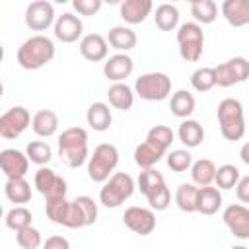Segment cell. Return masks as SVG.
<instances>
[{
    "mask_svg": "<svg viewBox=\"0 0 249 249\" xmlns=\"http://www.w3.org/2000/svg\"><path fill=\"white\" fill-rule=\"evenodd\" d=\"M16 58L18 64L25 70H39L54 58V43L47 35H31L19 45Z\"/></svg>",
    "mask_w": 249,
    "mask_h": 249,
    "instance_id": "cell-1",
    "label": "cell"
},
{
    "mask_svg": "<svg viewBox=\"0 0 249 249\" xmlns=\"http://www.w3.org/2000/svg\"><path fill=\"white\" fill-rule=\"evenodd\" d=\"M88 130L82 126L64 128L58 136V156L60 161L72 169L80 167L88 160Z\"/></svg>",
    "mask_w": 249,
    "mask_h": 249,
    "instance_id": "cell-2",
    "label": "cell"
},
{
    "mask_svg": "<svg viewBox=\"0 0 249 249\" xmlns=\"http://www.w3.org/2000/svg\"><path fill=\"white\" fill-rule=\"evenodd\" d=\"M216 115H218L220 132L226 140L235 142V140L243 138V134H245V117H243V107L237 99H233V97L222 99L218 103Z\"/></svg>",
    "mask_w": 249,
    "mask_h": 249,
    "instance_id": "cell-3",
    "label": "cell"
},
{
    "mask_svg": "<svg viewBox=\"0 0 249 249\" xmlns=\"http://www.w3.org/2000/svg\"><path fill=\"white\" fill-rule=\"evenodd\" d=\"M136 183L140 187V193L148 198L152 210H165L171 204V193L165 185L163 175L158 169H142Z\"/></svg>",
    "mask_w": 249,
    "mask_h": 249,
    "instance_id": "cell-4",
    "label": "cell"
},
{
    "mask_svg": "<svg viewBox=\"0 0 249 249\" xmlns=\"http://www.w3.org/2000/svg\"><path fill=\"white\" fill-rule=\"evenodd\" d=\"M136 183L134 179L124 171H115L101 187L99 191V202L107 208H119L124 200H128L134 195Z\"/></svg>",
    "mask_w": 249,
    "mask_h": 249,
    "instance_id": "cell-5",
    "label": "cell"
},
{
    "mask_svg": "<svg viewBox=\"0 0 249 249\" xmlns=\"http://www.w3.org/2000/svg\"><path fill=\"white\" fill-rule=\"evenodd\" d=\"M119 163V150L117 146L109 144V142H103L99 146H95L93 154L89 156V161H88V175L93 183H105L115 167Z\"/></svg>",
    "mask_w": 249,
    "mask_h": 249,
    "instance_id": "cell-6",
    "label": "cell"
},
{
    "mask_svg": "<svg viewBox=\"0 0 249 249\" xmlns=\"http://www.w3.org/2000/svg\"><path fill=\"white\" fill-rule=\"evenodd\" d=\"M179 54L187 62H198L204 49V31L196 21L181 23L177 29Z\"/></svg>",
    "mask_w": 249,
    "mask_h": 249,
    "instance_id": "cell-7",
    "label": "cell"
},
{
    "mask_svg": "<svg viewBox=\"0 0 249 249\" xmlns=\"http://www.w3.org/2000/svg\"><path fill=\"white\" fill-rule=\"evenodd\" d=\"M134 93L146 101H163L171 93V78L165 72H146L136 78Z\"/></svg>",
    "mask_w": 249,
    "mask_h": 249,
    "instance_id": "cell-8",
    "label": "cell"
},
{
    "mask_svg": "<svg viewBox=\"0 0 249 249\" xmlns=\"http://www.w3.org/2000/svg\"><path fill=\"white\" fill-rule=\"evenodd\" d=\"M33 185L35 189L45 196V202H51V200H60V198H66V181L56 175L51 167H39L35 171V177H33Z\"/></svg>",
    "mask_w": 249,
    "mask_h": 249,
    "instance_id": "cell-9",
    "label": "cell"
},
{
    "mask_svg": "<svg viewBox=\"0 0 249 249\" xmlns=\"http://www.w3.org/2000/svg\"><path fill=\"white\" fill-rule=\"evenodd\" d=\"M33 117L23 105H14L0 117V136L6 140L18 138L23 134V130L31 124Z\"/></svg>",
    "mask_w": 249,
    "mask_h": 249,
    "instance_id": "cell-10",
    "label": "cell"
},
{
    "mask_svg": "<svg viewBox=\"0 0 249 249\" xmlns=\"http://www.w3.org/2000/svg\"><path fill=\"white\" fill-rule=\"evenodd\" d=\"M222 220L230 233L237 239H249V208L241 202H233L224 208Z\"/></svg>",
    "mask_w": 249,
    "mask_h": 249,
    "instance_id": "cell-11",
    "label": "cell"
},
{
    "mask_svg": "<svg viewBox=\"0 0 249 249\" xmlns=\"http://www.w3.org/2000/svg\"><path fill=\"white\" fill-rule=\"evenodd\" d=\"M54 21V6L47 0H35L25 8V25L31 31H45Z\"/></svg>",
    "mask_w": 249,
    "mask_h": 249,
    "instance_id": "cell-12",
    "label": "cell"
},
{
    "mask_svg": "<svg viewBox=\"0 0 249 249\" xmlns=\"http://www.w3.org/2000/svg\"><path fill=\"white\" fill-rule=\"evenodd\" d=\"M123 222L130 231L138 235H150L156 230V214L152 208L144 206H128L123 214Z\"/></svg>",
    "mask_w": 249,
    "mask_h": 249,
    "instance_id": "cell-13",
    "label": "cell"
},
{
    "mask_svg": "<svg viewBox=\"0 0 249 249\" xmlns=\"http://www.w3.org/2000/svg\"><path fill=\"white\" fill-rule=\"evenodd\" d=\"M0 167L6 179H21L29 169V158L16 148H6L0 152Z\"/></svg>",
    "mask_w": 249,
    "mask_h": 249,
    "instance_id": "cell-14",
    "label": "cell"
},
{
    "mask_svg": "<svg viewBox=\"0 0 249 249\" xmlns=\"http://www.w3.org/2000/svg\"><path fill=\"white\" fill-rule=\"evenodd\" d=\"M84 33V23L78 16L64 12L62 16L56 18L54 21V37L62 43H76L78 39H82Z\"/></svg>",
    "mask_w": 249,
    "mask_h": 249,
    "instance_id": "cell-15",
    "label": "cell"
},
{
    "mask_svg": "<svg viewBox=\"0 0 249 249\" xmlns=\"http://www.w3.org/2000/svg\"><path fill=\"white\" fill-rule=\"evenodd\" d=\"M132 70H134V62L126 53H117V54L109 56L103 64V74L113 84H119V82L126 80L132 74Z\"/></svg>",
    "mask_w": 249,
    "mask_h": 249,
    "instance_id": "cell-16",
    "label": "cell"
},
{
    "mask_svg": "<svg viewBox=\"0 0 249 249\" xmlns=\"http://www.w3.org/2000/svg\"><path fill=\"white\" fill-rule=\"evenodd\" d=\"M80 54L89 60V62H99V60H105L107 58V53H109V43L103 35L99 33H88L80 39Z\"/></svg>",
    "mask_w": 249,
    "mask_h": 249,
    "instance_id": "cell-17",
    "label": "cell"
},
{
    "mask_svg": "<svg viewBox=\"0 0 249 249\" xmlns=\"http://www.w3.org/2000/svg\"><path fill=\"white\" fill-rule=\"evenodd\" d=\"M220 12L233 27H243L249 23V0H224Z\"/></svg>",
    "mask_w": 249,
    "mask_h": 249,
    "instance_id": "cell-18",
    "label": "cell"
},
{
    "mask_svg": "<svg viewBox=\"0 0 249 249\" xmlns=\"http://www.w3.org/2000/svg\"><path fill=\"white\" fill-rule=\"evenodd\" d=\"M152 8H154L152 0H124L121 4L119 12H121V18L126 23L136 25V23H142L150 16Z\"/></svg>",
    "mask_w": 249,
    "mask_h": 249,
    "instance_id": "cell-19",
    "label": "cell"
},
{
    "mask_svg": "<svg viewBox=\"0 0 249 249\" xmlns=\"http://www.w3.org/2000/svg\"><path fill=\"white\" fill-rule=\"evenodd\" d=\"M222 206V193L218 187H198V198H196V212L204 216H212Z\"/></svg>",
    "mask_w": 249,
    "mask_h": 249,
    "instance_id": "cell-20",
    "label": "cell"
},
{
    "mask_svg": "<svg viewBox=\"0 0 249 249\" xmlns=\"http://www.w3.org/2000/svg\"><path fill=\"white\" fill-rule=\"evenodd\" d=\"M86 121L89 124V128L97 130V132H105L109 126H111V121H113V115H111V109L107 103L103 101H95L88 107V113H86Z\"/></svg>",
    "mask_w": 249,
    "mask_h": 249,
    "instance_id": "cell-21",
    "label": "cell"
},
{
    "mask_svg": "<svg viewBox=\"0 0 249 249\" xmlns=\"http://www.w3.org/2000/svg\"><path fill=\"white\" fill-rule=\"evenodd\" d=\"M31 128L37 136L41 138H49L56 132L58 128V115L51 109H41L33 115V121H31Z\"/></svg>",
    "mask_w": 249,
    "mask_h": 249,
    "instance_id": "cell-22",
    "label": "cell"
},
{
    "mask_svg": "<svg viewBox=\"0 0 249 249\" xmlns=\"http://www.w3.org/2000/svg\"><path fill=\"white\" fill-rule=\"evenodd\" d=\"M136 41H138L136 39V33L130 27H126V25H115L107 33V43L113 49L121 51V53H126V51L134 49L136 47Z\"/></svg>",
    "mask_w": 249,
    "mask_h": 249,
    "instance_id": "cell-23",
    "label": "cell"
},
{
    "mask_svg": "<svg viewBox=\"0 0 249 249\" xmlns=\"http://www.w3.org/2000/svg\"><path fill=\"white\" fill-rule=\"evenodd\" d=\"M4 195L16 206H23V204H27L31 200V185L25 181V177H21V179H6Z\"/></svg>",
    "mask_w": 249,
    "mask_h": 249,
    "instance_id": "cell-24",
    "label": "cell"
},
{
    "mask_svg": "<svg viewBox=\"0 0 249 249\" xmlns=\"http://www.w3.org/2000/svg\"><path fill=\"white\" fill-rule=\"evenodd\" d=\"M216 163L208 158H200L196 161H193V167H191V179L196 187H208L214 183L216 179Z\"/></svg>",
    "mask_w": 249,
    "mask_h": 249,
    "instance_id": "cell-25",
    "label": "cell"
},
{
    "mask_svg": "<svg viewBox=\"0 0 249 249\" xmlns=\"http://www.w3.org/2000/svg\"><path fill=\"white\" fill-rule=\"evenodd\" d=\"M195 105H196V101H195V95L191 93V91H187V89H177L173 95H171V99H169V109H171V113L175 115V117H179V119H189L193 113H195Z\"/></svg>",
    "mask_w": 249,
    "mask_h": 249,
    "instance_id": "cell-26",
    "label": "cell"
},
{
    "mask_svg": "<svg viewBox=\"0 0 249 249\" xmlns=\"http://www.w3.org/2000/svg\"><path fill=\"white\" fill-rule=\"evenodd\" d=\"M177 136L179 140L187 146V148H196L200 146V142L204 140V128L198 121L195 119H185L181 124H179V130H177Z\"/></svg>",
    "mask_w": 249,
    "mask_h": 249,
    "instance_id": "cell-27",
    "label": "cell"
},
{
    "mask_svg": "<svg viewBox=\"0 0 249 249\" xmlns=\"http://www.w3.org/2000/svg\"><path fill=\"white\" fill-rule=\"evenodd\" d=\"M107 97H109V103L115 109H121V111H128L132 107V103H134V91L124 82H119V84L109 86Z\"/></svg>",
    "mask_w": 249,
    "mask_h": 249,
    "instance_id": "cell-28",
    "label": "cell"
},
{
    "mask_svg": "<svg viewBox=\"0 0 249 249\" xmlns=\"http://www.w3.org/2000/svg\"><path fill=\"white\" fill-rule=\"evenodd\" d=\"M196 198H198V187L195 183H181L175 191V204L181 212H196Z\"/></svg>",
    "mask_w": 249,
    "mask_h": 249,
    "instance_id": "cell-29",
    "label": "cell"
},
{
    "mask_svg": "<svg viewBox=\"0 0 249 249\" xmlns=\"http://www.w3.org/2000/svg\"><path fill=\"white\" fill-rule=\"evenodd\" d=\"M70 208H72V200H66V198L45 202L47 218L53 224H58V226H64V228H68V222H70Z\"/></svg>",
    "mask_w": 249,
    "mask_h": 249,
    "instance_id": "cell-30",
    "label": "cell"
},
{
    "mask_svg": "<svg viewBox=\"0 0 249 249\" xmlns=\"http://www.w3.org/2000/svg\"><path fill=\"white\" fill-rule=\"evenodd\" d=\"M163 156H165L163 152H160L158 148H154V146H152L150 142H146V140L134 148V161H136V165H138L140 169H152Z\"/></svg>",
    "mask_w": 249,
    "mask_h": 249,
    "instance_id": "cell-31",
    "label": "cell"
},
{
    "mask_svg": "<svg viewBox=\"0 0 249 249\" xmlns=\"http://www.w3.org/2000/svg\"><path fill=\"white\" fill-rule=\"evenodd\" d=\"M191 16L198 25L212 23L218 18V4L214 0H195L191 2Z\"/></svg>",
    "mask_w": 249,
    "mask_h": 249,
    "instance_id": "cell-32",
    "label": "cell"
},
{
    "mask_svg": "<svg viewBox=\"0 0 249 249\" xmlns=\"http://www.w3.org/2000/svg\"><path fill=\"white\" fill-rule=\"evenodd\" d=\"M154 19H156V25L161 31H173L179 25V10H177V6L167 4V2L165 4H160L156 8Z\"/></svg>",
    "mask_w": 249,
    "mask_h": 249,
    "instance_id": "cell-33",
    "label": "cell"
},
{
    "mask_svg": "<svg viewBox=\"0 0 249 249\" xmlns=\"http://www.w3.org/2000/svg\"><path fill=\"white\" fill-rule=\"evenodd\" d=\"M173 138H175L173 130H171L169 126H165V124H156V126H152V128L148 130V134H146V142H150L154 148H158V150L163 152V154H165L167 148L171 146Z\"/></svg>",
    "mask_w": 249,
    "mask_h": 249,
    "instance_id": "cell-34",
    "label": "cell"
},
{
    "mask_svg": "<svg viewBox=\"0 0 249 249\" xmlns=\"http://www.w3.org/2000/svg\"><path fill=\"white\" fill-rule=\"evenodd\" d=\"M6 226L14 231H19V230H25L31 226L33 222V216H31V210L25 208V206H14L6 212V218H4Z\"/></svg>",
    "mask_w": 249,
    "mask_h": 249,
    "instance_id": "cell-35",
    "label": "cell"
},
{
    "mask_svg": "<svg viewBox=\"0 0 249 249\" xmlns=\"http://www.w3.org/2000/svg\"><path fill=\"white\" fill-rule=\"evenodd\" d=\"M191 86L204 93V91H210L214 86H216V74H214V68L210 66H200L196 68L193 74H191Z\"/></svg>",
    "mask_w": 249,
    "mask_h": 249,
    "instance_id": "cell-36",
    "label": "cell"
},
{
    "mask_svg": "<svg viewBox=\"0 0 249 249\" xmlns=\"http://www.w3.org/2000/svg\"><path fill=\"white\" fill-rule=\"evenodd\" d=\"M25 154H27V158H29V161L31 163H37V165H47L51 160H53V150H51V146L47 144V142H43V140H33V142H29L27 144V148H25Z\"/></svg>",
    "mask_w": 249,
    "mask_h": 249,
    "instance_id": "cell-37",
    "label": "cell"
},
{
    "mask_svg": "<svg viewBox=\"0 0 249 249\" xmlns=\"http://www.w3.org/2000/svg\"><path fill=\"white\" fill-rule=\"evenodd\" d=\"M239 179H241V173H239V169L233 165V163H224V165H220L218 169H216V179H214V183H216V187L218 189H233L237 183H239Z\"/></svg>",
    "mask_w": 249,
    "mask_h": 249,
    "instance_id": "cell-38",
    "label": "cell"
},
{
    "mask_svg": "<svg viewBox=\"0 0 249 249\" xmlns=\"http://www.w3.org/2000/svg\"><path fill=\"white\" fill-rule=\"evenodd\" d=\"M167 165H169V169H173V171H177V173H183V171H187V169L193 167V156H191V152L185 150V148L171 150V152L167 154Z\"/></svg>",
    "mask_w": 249,
    "mask_h": 249,
    "instance_id": "cell-39",
    "label": "cell"
},
{
    "mask_svg": "<svg viewBox=\"0 0 249 249\" xmlns=\"http://www.w3.org/2000/svg\"><path fill=\"white\" fill-rule=\"evenodd\" d=\"M74 202H76L78 208H80L84 226L95 224V220H97V204H95V200H93L91 196H88V195H80V196L74 198Z\"/></svg>",
    "mask_w": 249,
    "mask_h": 249,
    "instance_id": "cell-40",
    "label": "cell"
},
{
    "mask_svg": "<svg viewBox=\"0 0 249 249\" xmlns=\"http://www.w3.org/2000/svg\"><path fill=\"white\" fill-rule=\"evenodd\" d=\"M16 241H18V245L21 249H37V247H41L43 237H41V231L37 228L29 226L25 230L16 231Z\"/></svg>",
    "mask_w": 249,
    "mask_h": 249,
    "instance_id": "cell-41",
    "label": "cell"
},
{
    "mask_svg": "<svg viewBox=\"0 0 249 249\" xmlns=\"http://www.w3.org/2000/svg\"><path fill=\"white\" fill-rule=\"evenodd\" d=\"M226 62H228V66L231 68L233 78H235L237 84H241V82H245V80L249 78V60H247V58H243V56H233V58H230V60H226Z\"/></svg>",
    "mask_w": 249,
    "mask_h": 249,
    "instance_id": "cell-42",
    "label": "cell"
},
{
    "mask_svg": "<svg viewBox=\"0 0 249 249\" xmlns=\"http://www.w3.org/2000/svg\"><path fill=\"white\" fill-rule=\"evenodd\" d=\"M214 74H216V86L220 88H230V86H235V78H233V72L231 68L228 66V62H222L218 66H214Z\"/></svg>",
    "mask_w": 249,
    "mask_h": 249,
    "instance_id": "cell-43",
    "label": "cell"
},
{
    "mask_svg": "<svg viewBox=\"0 0 249 249\" xmlns=\"http://www.w3.org/2000/svg\"><path fill=\"white\" fill-rule=\"evenodd\" d=\"M72 6L80 16H93L101 10V0H74Z\"/></svg>",
    "mask_w": 249,
    "mask_h": 249,
    "instance_id": "cell-44",
    "label": "cell"
},
{
    "mask_svg": "<svg viewBox=\"0 0 249 249\" xmlns=\"http://www.w3.org/2000/svg\"><path fill=\"white\" fill-rule=\"evenodd\" d=\"M235 196L239 198V202L249 204V175H243L235 185Z\"/></svg>",
    "mask_w": 249,
    "mask_h": 249,
    "instance_id": "cell-45",
    "label": "cell"
},
{
    "mask_svg": "<svg viewBox=\"0 0 249 249\" xmlns=\"http://www.w3.org/2000/svg\"><path fill=\"white\" fill-rule=\"evenodd\" d=\"M43 249H70V241L62 235H51L43 243Z\"/></svg>",
    "mask_w": 249,
    "mask_h": 249,
    "instance_id": "cell-46",
    "label": "cell"
},
{
    "mask_svg": "<svg viewBox=\"0 0 249 249\" xmlns=\"http://www.w3.org/2000/svg\"><path fill=\"white\" fill-rule=\"evenodd\" d=\"M239 158H241V161H243L245 165H249V142H245V144L241 146V150H239Z\"/></svg>",
    "mask_w": 249,
    "mask_h": 249,
    "instance_id": "cell-47",
    "label": "cell"
},
{
    "mask_svg": "<svg viewBox=\"0 0 249 249\" xmlns=\"http://www.w3.org/2000/svg\"><path fill=\"white\" fill-rule=\"evenodd\" d=\"M231 249H247L245 245H235V247H231Z\"/></svg>",
    "mask_w": 249,
    "mask_h": 249,
    "instance_id": "cell-48",
    "label": "cell"
}]
</instances>
